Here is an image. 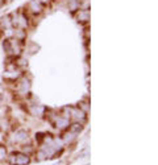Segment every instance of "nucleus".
<instances>
[{
  "label": "nucleus",
  "instance_id": "nucleus-1",
  "mask_svg": "<svg viewBox=\"0 0 158 165\" xmlns=\"http://www.w3.org/2000/svg\"><path fill=\"white\" fill-rule=\"evenodd\" d=\"M4 50L7 52L8 56H19V54L21 53V45L19 40H16V38H13V40H7L4 42Z\"/></svg>",
  "mask_w": 158,
  "mask_h": 165
},
{
  "label": "nucleus",
  "instance_id": "nucleus-2",
  "mask_svg": "<svg viewBox=\"0 0 158 165\" xmlns=\"http://www.w3.org/2000/svg\"><path fill=\"white\" fill-rule=\"evenodd\" d=\"M29 140V136H28V132L26 131H17V132H15V135H13V141L16 143H19V144H25V143Z\"/></svg>",
  "mask_w": 158,
  "mask_h": 165
},
{
  "label": "nucleus",
  "instance_id": "nucleus-3",
  "mask_svg": "<svg viewBox=\"0 0 158 165\" xmlns=\"http://www.w3.org/2000/svg\"><path fill=\"white\" fill-rule=\"evenodd\" d=\"M30 158L26 153H16V161H15V165H26L29 164Z\"/></svg>",
  "mask_w": 158,
  "mask_h": 165
},
{
  "label": "nucleus",
  "instance_id": "nucleus-4",
  "mask_svg": "<svg viewBox=\"0 0 158 165\" xmlns=\"http://www.w3.org/2000/svg\"><path fill=\"white\" fill-rule=\"evenodd\" d=\"M55 127H58L61 130L69 127V119L65 116H57V119H55Z\"/></svg>",
  "mask_w": 158,
  "mask_h": 165
},
{
  "label": "nucleus",
  "instance_id": "nucleus-5",
  "mask_svg": "<svg viewBox=\"0 0 158 165\" xmlns=\"http://www.w3.org/2000/svg\"><path fill=\"white\" fill-rule=\"evenodd\" d=\"M29 8L33 13H40L42 11V7H41V3L40 0H32L30 4H29Z\"/></svg>",
  "mask_w": 158,
  "mask_h": 165
},
{
  "label": "nucleus",
  "instance_id": "nucleus-6",
  "mask_svg": "<svg viewBox=\"0 0 158 165\" xmlns=\"http://www.w3.org/2000/svg\"><path fill=\"white\" fill-rule=\"evenodd\" d=\"M77 19H78V21H87V20H90V13H88V11H87V9L79 11Z\"/></svg>",
  "mask_w": 158,
  "mask_h": 165
},
{
  "label": "nucleus",
  "instance_id": "nucleus-7",
  "mask_svg": "<svg viewBox=\"0 0 158 165\" xmlns=\"http://www.w3.org/2000/svg\"><path fill=\"white\" fill-rule=\"evenodd\" d=\"M71 114H72V116H74L77 120H84V119H86L84 111H82V110H72Z\"/></svg>",
  "mask_w": 158,
  "mask_h": 165
},
{
  "label": "nucleus",
  "instance_id": "nucleus-8",
  "mask_svg": "<svg viewBox=\"0 0 158 165\" xmlns=\"http://www.w3.org/2000/svg\"><path fill=\"white\" fill-rule=\"evenodd\" d=\"M75 135H77V134H74V132H71V131L66 132V134L63 135V141H65V143H71L72 140L75 139Z\"/></svg>",
  "mask_w": 158,
  "mask_h": 165
},
{
  "label": "nucleus",
  "instance_id": "nucleus-9",
  "mask_svg": "<svg viewBox=\"0 0 158 165\" xmlns=\"http://www.w3.org/2000/svg\"><path fill=\"white\" fill-rule=\"evenodd\" d=\"M28 90H29V83H28L26 81H24L20 85V92H21V94H26Z\"/></svg>",
  "mask_w": 158,
  "mask_h": 165
},
{
  "label": "nucleus",
  "instance_id": "nucleus-10",
  "mask_svg": "<svg viewBox=\"0 0 158 165\" xmlns=\"http://www.w3.org/2000/svg\"><path fill=\"white\" fill-rule=\"evenodd\" d=\"M15 37H16V40L20 41V40H22V38L25 37V32L22 31V29H17V31L15 32Z\"/></svg>",
  "mask_w": 158,
  "mask_h": 165
},
{
  "label": "nucleus",
  "instance_id": "nucleus-11",
  "mask_svg": "<svg viewBox=\"0 0 158 165\" xmlns=\"http://www.w3.org/2000/svg\"><path fill=\"white\" fill-rule=\"evenodd\" d=\"M70 131H71V132H74V134H78V132H81V131H82V125H81V124H78V123L72 124V125H71V128H70Z\"/></svg>",
  "mask_w": 158,
  "mask_h": 165
},
{
  "label": "nucleus",
  "instance_id": "nucleus-12",
  "mask_svg": "<svg viewBox=\"0 0 158 165\" xmlns=\"http://www.w3.org/2000/svg\"><path fill=\"white\" fill-rule=\"evenodd\" d=\"M5 157H7V148L0 145V160H4Z\"/></svg>",
  "mask_w": 158,
  "mask_h": 165
},
{
  "label": "nucleus",
  "instance_id": "nucleus-13",
  "mask_svg": "<svg viewBox=\"0 0 158 165\" xmlns=\"http://www.w3.org/2000/svg\"><path fill=\"white\" fill-rule=\"evenodd\" d=\"M33 151V148L30 145H24L22 147V153H30Z\"/></svg>",
  "mask_w": 158,
  "mask_h": 165
},
{
  "label": "nucleus",
  "instance_id": "nucleus-14",
  "mask_svg": "<svg viewBox=\"0 0 158 165\" xmlns=\"http://www.w3.org/2000/svg\"><path fill=\"white\" fill-rule=\"evenodd\" d=\"M15 161H16V153H13V155L9 156V163L15 165Z\"/></svg>",
  "mask_w": 158,
  "mask_h": 165
},
{
  "label": "nucleus",
  "instance_id": "nucleus-15",
  "mask_svg": "<svg viewBox=\"0 0 158 165\" xmlns=\"http://www.w3.org/2000/svg\"><path fill=\"white\" fill-rule=\"evenodd\" d=\"M3 4H4V0H0V8L3 7Z\"/></svg>",
  "mask_w": 158,
  "mask_h": 165
},
{
  "label": "nucleus",
  "instance_id": "nucleus-16",
  "mask_svg": "<svg viewBox=\"0 0 158 165\" xmlns=\"http://www.w3.org/2000/svg\"><path fill=\"white\" fill-rule=\"evenodd\" d=\"M41 2H42V3H48V2H49V0H41Z\"/></svg>",
  "mask_w": 158,
  "mask_h": 165
}]
</instances>
